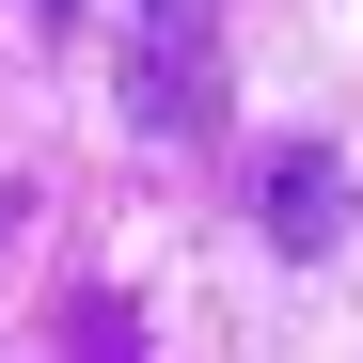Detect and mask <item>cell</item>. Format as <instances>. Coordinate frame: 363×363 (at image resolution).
<instances>
[{"label":"cell","mask_w":363,"mask_h":363,"mask_svg":"<svg viewBox=\"0 0 363 363\" xmlns=\"http://www.w3.org/2000/svg\"><path fill=\"white\" fill-rule=\"evenodd\" d=\"M127 111L158 143H206L221 127V0H143V79H127Z\"/></svg>","instance_id":"obj_1"},{"label":"cell","mask_w":363,"mask_h":363,"mask_svg":"<svg viewBox=\"0 0 363 363\" xmlns=\"http://www.w3.org/2000/svg\"><path fill=\"white\" fill-rule=\"evenodd\" d=\"M332 221H347V174L316 143H284L269 158V237H284V253H332Z\"/></svg>","instance_id":"obj_2"},{"label":"cell","mask_w":363,"mask_h":363,"mask_svg":"<svg viewBox=\"0 0 363 363\" xmlns=\"http://www.w3.org/2000/svg\"><path fill=\"white\" fill-rule=\"evenodd\" d=\"M64 363H143V316H127V300H79V316H64Z\"/></svg>","instance_id":"obj_3"},{"label":"cell","mask_w":363,"mask_h":363,"mask_svg":"<svg viewBox=\"0 0 363 363\" xmlns=\"http://www.w3.org/2000/svg\"><path fill=\"white\" fill-rule=\"evenodd\" d=\"M48 16H79V0H48Z\"/></svg>","instance_id":"obj_4"}]
</instances>
